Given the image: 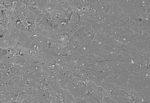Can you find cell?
Here are the masks:
<instances>
[{
    "label": "cell",
    "mask_w": 150,
    "mask_h": 103,
    "mask_svg": "<svg viewBox=\"0 0 150 103\" xmlns=\"http://www.w3.org/2000/svg\"><path fill=\"white\" fill-rule=\"evenodd\" d=\"M15 9L18 10L22 13H24L26 11L29 10L28 8L27 7V5L21 2V0L18 1L16 5Z\"/></svg>",
    "instance_id": "6da1fadb"
},
{
    "label": "cell",
    "mask_w": 150,
    "mask_h": 103,
    "mask_svg": "<svg viewBox=\"0 0 150 103\" xmlns=\"http://www.w3.org/2000/svg\"><path fill=\"white\" fill-rule=\"evenodd\" d=\"M27 62V59L25 57L21 56L19 55H13L11 62L18 64L19 63H25Z\"/></svg>",
    "instance_id": "7a4b0ae2"
},
{
    "label": "cell",
    "mask_w": 150,
    "mask_h": 103,
    "mask_svg": "<svg viewBox=\"0 0 150 103\" xmlns=\"http://www.w3.org/2000/svg\"><path fill=\"white\" fill-rule=\"evenodd\" d=\"M13 63L9 62H0V69L1 70L11 69L13 66Z\"/></svg>",
    "instance_id": "3957f363"
},
{
    "label": "cell",
    "mask_w": 150,
    "mask_h": 103,
    "mask_svg": "<svg viewBox=\"0 0 150 103\" xmlns=\"http://www.w3.org/2000/svg\"><path fill=\"white\" fill-rule=\"evenodd\" d=\"M10 69L0 70V77H10L11 74Z\"/></svg>",
    "instance_id": "277c9868"
},
{
    "label": "cell",
    "mask_w": 150,
    "mask_h": 103,
    "mask_svg": "<svg viewBox=\"0 0 150 103\" xmlns=\"http://www.w3.org/2000/svg\"><path fill=\"white\" fill-rule=\"evenodd\" d=\"M79 16L77 14H76L75 13H73L72 15H71V21L72 22H73L75 23H78L79 21Z\"/></svg>",
    "instance_id": "5b68a950"
},
{
    "label": "cell",
    "mask_w": 150,
    "mask_h": 103,
    "mask_svg": "<svg viewBox=\"0 0 150 103\" xmlns=\"http://www.w3.org/2000/svg\"><path fill=\"white\" fill-rule=\"evenodd\" d=\"M13 80L15 81L16 83H18L21 82L22 80V77L21 76H14L12 77Z\"/></svg>",
    "instance_id": "8992f818"
},
{
    "label": "cell",
    "mask_w": 150,
    "mask_h": 103,
    "mask_svg": "<svg viewBox=\"0 0 150 103\" xmlns=\"http://www.w3.org/2000/svg\"><path fill=\"white\" fill-rule=\"evenodd\" d=\"M91 30H92L91 25H88L85 26L84 31H85L86 33H87V32L90 31Z\"/></svg>",
    "instance_id": "52a82bcc"
},
{
    "label": "cell",
    "mask_w": 150,
    "mask_h": 103,
    "mask_svg": "<svg viewBox=\"0 0 150 103\" xmlns=\"http://www.w3.org/2000/svg\"><path fill=\"white\" fill-rule=\"evenodd\" d=\"M26 71H27V67H22L21 69V76L26 74Z\"/></svg>",
    "instance_id": "ba28073f"
}]
</instances>
